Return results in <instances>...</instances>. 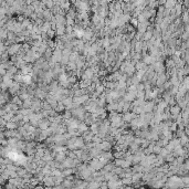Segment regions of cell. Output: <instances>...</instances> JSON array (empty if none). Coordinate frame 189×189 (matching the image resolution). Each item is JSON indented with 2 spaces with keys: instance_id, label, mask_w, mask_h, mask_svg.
<instances>
[{
  "instance_id": "6da1fadb",
  "label": "cell",
  "mask_w": 189,
  "mask_h": 189,
  "mask_svg": "<svg viewBox=\"0 0 189 189\" xmlns=\"http://www.w3.org/2000/svg\"><path fill=\"white\" fill-rule=\"evenodd\" d=\"M174 2H175V1H174V0H168V3H167V7H170V6H174Z\"/></svg>"
}]
</instances>
